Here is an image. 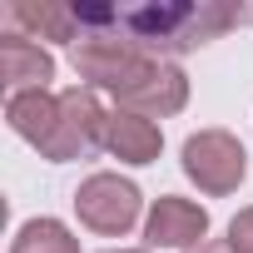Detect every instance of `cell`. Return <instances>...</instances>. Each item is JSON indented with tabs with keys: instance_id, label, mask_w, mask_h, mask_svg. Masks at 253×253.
I'll return each instance as SVG.
<instances>
[{
	"instance_id": "obj_5",
	"label": "cell",
	"mask_w": 253,
	"mask_h": 253,
	"mask_svg": "<svg viewBox=\"0 0 253 253\" xmlns=\"http://www.w3.org/2000/svg\"><path fill=\"white\" fill-rule=\"evenodd\" d=\"M139 189L129 179H119V174H89L80 189H75V213L84 228L104 233V238H119V233H129L139 223Z\"/></svg>"
},
{
	"instance_id": "obj_14",
	"label": "cell",
	"mask_w": 253,
	"mask_h": 253,
	"mask_svg": "<svg viewBox=\"0 0 253 253\" xmlns=\"http://www.w3.org/2000/svg\"><path fill=\"white\" fill-rule=\"evenodd\" d=\"M189 253H233V248H228V238H204V243L189 248Z\"/></svg>"
},
{
	"instance_id": "obj_12",
	"label": "cell",
	"mask_w": 253,
	"mask_h": 253,
	"mask_svg": "<svg viewBox=\"0 0 253 253\" xmlns=\"http://www.w3.org/2000/svg\"><path fill=\"white\" fill-rule=\"evenodd\" d=\"M10 253H80V238L60 218H30V223L15 228Z\"/></svg>"
},
{
	"instance_id": "obj_13",
	"label": "cell",
	"mask_w": 253,
	"mask_h": 253,
	"mask_svg": "<svg viewBox=\"0 0 253 253\" xmlns=\"http://www.w3.org/2000/svg\"><path fill=\"white\" fill-rule=\"evenodd\" d=\"M228 248L233 253H253V209H238L228 218Z\"/></svg>"
},
{
	"instance_id": "obj_4",
	"label": "cell",
	"mask_w": 253,
	"mask_h": 253,
	"mask_svg": "<svg viewBox=\"0 0 253 253\" xmlns=\"http://www.w3.org/2000/svg\"><path fill=\"white\" fill-rule=\"evenodd\" d=\"M184 174H189L204 194L223 199V194H233V189L243 184L248 154H243V144H238L228 129H199V134L184 139Z\"/></svg>"
},
{
	"instance_id": "obj_10",
	"label": "cell",
	"mask_w": 253,
	"mask_h": 253,
	"mask_svg": "<svg viewBox=\"0 0 253 253\" xmlns=\"http://www.w3.org/2000/svg\"><path fill=\"white\" fill-rule=\"evenodd\" d=\"M104 149L119 164H154L159 149H164V134H159L154 119L129 114V109H114L109 114V129H104Z\"/></svg>"
},
{
	"instance_id": "obj_2",
	"label": "cell",
	"mask_w": 253,
	"mask_h": 253,
	"mask_svg": "<svg viewBox=\"0 0 253 253\" xmlns=\"http://www.w3.org/2000/svg\"><path fill=\"white\" fill-rule=\"evenodd\" d=\"M159 55H149L144 45H134L124 30H89L75 45V75L89 89H109L114 99H124L154 65Z\"/></svg>"
},
{
	"instance_id": "obj_9",
	"label": "cell",
	"mask_w": 253,
	"mask_h": 253,
	"mask_svg": "<svg viewBox=\"0 0 253 253\" xmlns=\"http://www.w3.org/2000/svg\"><path fill=\"white\" fill-rule=\"evenodd\" d=\"M5 20H10V35L80 45V20H75V5H65V0H15V5H5Z\"/></svg>"
},
{
	"instance_id": "obj_6",
	"label": "cell",
	"mask_w": 253,
	"mask_h": 253,
	"mask_svg": "<svg viewBox=\"0 0 253 253\" xmlns=\"http://www.w3.org/2000/svg\"><path fill=\"white\" fill-rule=\"evenodd\" d=\"M144 238H149V248H184L189 253L209 238V209L194 199L164 194V199H154V209L144 218Z\"/></svg>"
},
{
	"instance_id": "obj_7",
	"label": "cell",
	"mask_w": 253,
	"mask_h": 253,
	"mask_svg": "<svg viewBox=\"0 0 253 253\" xmlns=\"http://www.w3.org/2000/svg\"><path fill=\"white\" fill-rule=\"evenodd\" d=\"M189 104V75L174 65V60H154L149 75L119 99V109H129V114H144V119H169Z\"/></svg>"
},
{
	"instance_id": "obj_1",
	"label": "cell",
	"mask_w": 253,
	"mask_h": 253,
	"mask_svg": "<svg viewBox=\"0 0 253 253\" xmlns=\"http://www.w3.org/2000/svg\"><path fill=\"white\" fill-rule=\"evenodd\" d=\"M253 5L238 0H164V5H119V30L149 55H184L209 40H218L233 25H248Z\"/></svg>"
},
{
	"instance_id": "obj_3",
	"label": "cell",
	"mask_w": 253,
	"mask_h": 253,
	"mask_svg": "<svg viewBox=\"0 0 253 253\" xmlns=\"http://www.w3.org/2000/svg\"><path fill=\"white\" fill-rule=\"evenodd\" d=\"M104 129H109V114H104L99 94H94L89 84H70V89L60 94V129H55V139L45 144L40 159H50V164L84 159L89 149L104 144Z\"/></svg>"
},
{
	"instance_id": "obj_8",
	"label": "cell",
	"mask_w": 253,
	"mask_h": 253,
	"mask_svg": "<svg viewBox=\"0 0 253 253\" xmlns=\"http://www.w3.org/2000/svg\"><path fill=\"white\" fill-rule=\"evenodd\" d=\"M0 80H5L10 94H35V89H50L55 80V60L45 45L25 40V35H0Z\"/></svg>"
},
{
	"instance_id": "obj_15",
	"label": "cell",
	"mask_w": 253,
	"mask_h": 253,
	"mask_svg": "<svg viewBox=\"0 0 253 253\" xmlns=\"http://www.w3.org/2000/svg\"><path fill=\"white\" fill-rule=\"evenodd\" d=\"M104 253H149V248H104Z\"/></svg>"
},
{
	"instance_id": "obj_11",
	"label": "cell",
	"mask_w": 253,
	"mask_h": 253,
	"mask_svg": "<svg viewBox=\"0 0 253 253\" xmlns=\"http://www.w3.org/2000/svg\"><path fill=\"white\" fill-rule=\"evenodd\" d=\"M5 119H10V129H15L25 144H35V149L45 154V144H50L55 129H60V94H50V89L10 94V99H5Z\"/></svg>"
}]
</instances>
